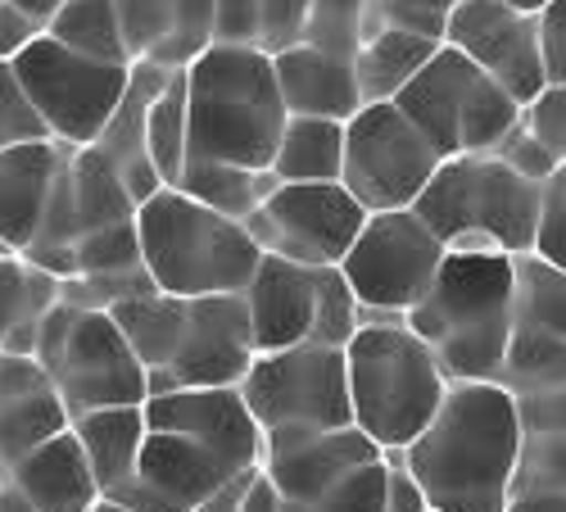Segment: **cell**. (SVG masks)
I'll use <instances>...</instances> for the list:
<instances>
[{
	"label": "cell",
	"instance_id": "obj_1",
	"mask_svg": "<svg viewBox=\"0 0 566 512\" xmlns=\"http://www.w3.org/2000/svg\"><path fill=\"white\" fill-rule=\"evenodd\" d=\"M516 445L522 422L499 382H449L436 417L403 445V462L431 512H503Z\"/></svg>",
	"mask_w": 566,
	"mask_h": 512
},
{
	"label": "cell",
	"instance_id": "obj_2",
	"mask_svg": "<svg viewBox=\"0 0 566 512\" xmlns=\"http://www.w3.org/2000/svg\"><path fill=\"white\" fill-rule=\"evenodd\" d=\"M449 382H494L512 341V254L449 250L408 313Z\"/></svg>",
	"mask_w": 566,
	"mask_h": 512
},
{
	"label": "cell",
	"instance_id": "obj_3",
	"mask_svg": "<svg viewBox=\"0 0 566 512\" xmlns=\"http://www.w3.org/2000/svg\"><path fill=\"white\" fill-rule=\"evenodd\" d=\"M186 114H191L186 159L268 168L276 136L286 127L272 55L254 45L213 41L205 55L186 64Z\"/></svg>",
	"mask_w": 566,
	"mask_h": 512
},
{
	"label": "cell",
	"instance_id": "obj_4",
	"mask_svg": "<svg viewBox=\"0 0 566 512\" xmlns=\"http://www.w3.org/2000/svg\"><path fill=\"white\" fill-rule=\"evenodd\" d=\"M544 181L507 168L499 155L440 159L421 186L412 213L427 222L444 250L462 254H531L539 231Z\"/></svg>",
	"mask_w": 566,
	"mask_h": 512
},
{
	"label": "cell",
	"instance_id": "obj_5",
	"mask_svg": "<svg viewBox=\"0 0 566 512\" xmlns=\"http://www.w3.org/2000/svg\"><path fill=\"white\" fill-rule=\"evenodd\" d=\"M136 237L155 286L181 300L245 291L263 259L241 218L213 213L177 186L136 205Z\"/></svg>",
	"mask_w": 566,
	"mask_h": 512
},
{
	"label": "cell",
	"instance_id": "obj_6",
	"mask_svg": "<svg viewBox=\"0 0 566 512\" xmlns=\"http://www.w3.org/2000/svg\"><path fill=\"white\" fill-rule=\"evenodd\" d=\"M354 427L381 449H403L436 417L449 377L403 317L363 322L345 345Z\"/></svg>",
	"mask_w": 566,
	"mask_h": 512
},
{
	"label": "cell",
	"instance_id": "obj_7",
	"mask_svg": "<svg viewBox=\"0 0 566 512\" xmlns=\"http://www.w3.org/2000/svg\"><path fill=\"white\" fill-rule=\"evenodd\" d=\"M395 105L427 132V142L440 150V159L490 155L507 136V127L522 118V105L444 41L395 96Z\"/></svg>",
	"mask_w": 566,
	"mask_h": 512
},
{
	"label": "cell",
	"instance_id": "obj_8",
	"mask_svg": "<svg viewBox=\"0 0 566 512\" xmlns=\"http://www.w3.org/2000/svg\"><path fill=\"white\" fill-rule=\"evenodd\" d=\"M10 64L28 91L45 136L64 142V146L96 142L127 86V64L86 60V55L69 51V45H60L51 32L28 41Z\"/></svg>",
	"mask_w": 566,
	"mask_h": 512
},
{
	"label": "cell",
	"instance_id": "obj_9",
	"mask_svg": "<svg viewBox=\"0 0 566 512\" xmlns=\"http://www.w3.org/2000/svg\"><path fill=\"white\" fill-rule=\"evenodd\" d=\"M241 395L263 436L308 431V427H349V382L345 349L336 345H286L254 354L241 377Z\"/></svg>",
	"mask_w": 566,
	"mask_h": 512
},
{
	"label": "cell",
	"instance_id": "obj_10",
	"mask_svg": "<svg viewBox=\"0 0 566 512\" xmlns=\"http://www.w3.org/2000/svg\"><path fill=\"white\" fill-rule=\"evenodd\" d=\"M440 168V150L395 101H367L354 118H345V191L367 209H412Z\"/></svg>",
	"mask_w": 566,
	"mask_h": 512
},
{
	"label": "cell",
	"instance_id": "obj_11",
	"mask_svg": "<svg viewBox=\"0 0 566 512\" xmlns=\"http://www.w3.org/2000/svg\"><path fill=\"white\" fill-rule=\"evenodd\" d=\"M127 218H136V200L123 186L118 168L96 146H64L51 196H45V209L36 222V237L28 241L19 259L55 272L64 282V276H73L77 237L109 227V222H127Z\"/></svg>",
	"mask_w": 566,
	"mask_h": 512
},
{
	"label": "cell",
	"instance_id": "obj_12",
	"mask_svg": "<svg viewBox=\"0 0 566 512\" xmlns=\"http://www.w3.org/2000/svg\"><path fill=\"white\" fill-rule=\"evenodd\" d=\"M444 254L440 237L412 209H381L358 227L340 272L363 309L408 313L436 282Z\"/></svg>",
	"mask_w": 566,
	"mask_h": 512
},
{
	"label": "cell",
	"instance_id": "obj_13",
	"mask_svg": "<svg viewBox=\"0 0 566 512\" xmlns=\"http://www.w3.org/2000/svg\"><path fill=\"white\" fill-rule=\"evenodd\" d=\"M367 222V209L345 191V181H276L272 196L245 218L263 254L291 263H340Z\"/></svg>",
	"mask_w": 566,
	"mask_h": 512
},
{
	"label": "cell",
	"instance_id": "obj_14",
	"mask_svg": "<svg viewBox=\"0 0 566 512\" xmlns=\"http://www.w3.org/2000/svg\"><path fill=\"white\" fill-rule=\"evenodd\" d=\"M444 45L490 73L516 105H531L548 86L544 28L535 10H516L507 0H458L444 19Z\"/></svg>",
	"mask_w": 566,
	"mask_h": 512
},
{
	"label": "cell",
	"instance_id": "obj_15",
	"mask_svg": "<svg viewBox=\"0 0 566 512\" xmlns=\"http://www.w3.org/2000/svg\"><path fill=\"white\" fill-rule=\"evenodd\" d=\"M254 332L241 291L196 295L186 300L181 341L164 372L150 377V395L186 390V386H241L245 367L254 363Z\"/></svg>",
	"mask_w": 566,
	"mask_h": 512
},
{
	"label": "cell",
	"instance_id": "obj_16",
	"mask_svg": "<svg viewBox=\"0 0 566 512\" xmlns=\"http://www.w3.org/2000/svg\"><path fill=\"white\" fill-rule=\"evenodd\" d=\"M51 382H55L69 417L91 412V408H118V404L150 399V372L140 367V358L132 354L118 322L105 309L77 313L73 336L51 372Z\"/></svg>",
	"mask_w": 566,
	"mask_h": 512
},
{
	"label": "cell",
	"instance_id": "obj_17",
	"mask_svg": "<svg viewBox=\"0 0 566 512\" xmlns=\"http://www.w3.org/2000/svg\"><path fill=\"white\" fill-rule=\"evenodd\" d=\"M231 477H235V468H227V462L218 453H209L205 445L186 440L177 431L146 427L132 477L109 499H118L136 512H191Z\"/></svg>",
	"mask_w": 566,
	"mask_h": 512
},
{
	"label": "cell",
	"instance_id": "obj_18",
	"mask_svg": "<svg viewBox=\"0 0 566 512\" xmlns=\"http://www.w3.org/2000/svg\"><path fill=\"white\" fill-rule=\"evenodd\" d=\"M146 427L177 431L186 440L218 453L227 468H259L263 462V431L241 395V386H186L159 390L146 399Z\"/></svg>",
	"mask_w": 566,
	"mask_h": 512
},
{
	"label": "cell",
	"instance_id": "obj_19",
	"mask_svg": "<svg viewBox=\"0 0 566 512\" xmlns=\"http://www.w3.org/2000/svg\"><path fill=\"white\" fill-rule=\"evenodd\" d=\"M381 458V445L349 427H308V431H272L263 436V462L268 481L286 503H313L340 477H349L363 462Z\"/></svg>",
	"mask_w": 566,
	"mask_h": 512
},
{
	"label": "cell",
	"instance_id": "obj_20",
	"mask_svg": "<svg viewBox=\"0 0 566 512\" xmlns=\"http://www.w3.org/2000/svg\"><path fill=\"white\" fill-rule=\"evenodd\" d=\"M336 268V263H326ZM326 268L313 263H291L263 254L245 295L250 309V332H254V349H286V345H304L317 332V313H322V286H326Z\"/></svg>",
	"mask_w": 566,
	"mask_h": 512
},
{
	"label": "cell",
	"instance_id": "obj_21",
	"mask_svg": "<svg viewBox=\"0 0 566 512\" xmlns=\"http://www.w3.org/2000/svg\"><path fill=\"white\" fill-rule=\"evenodd\" d=\"M172 69L155 64V60H132L127 64V86H123V101L114 105L109 123L101 127V136L91 146H96L123 177V186L132 191V200H150L159 191V173L150 168V155H146V109L150 101L159 96V86L168 82Z\"/></svg>",
	"mask_w": 566,
	"mask_h": 512
},
{
	"label": "cell",
	"instance_id": "obj_22",
	"mask_svg": "<svg viewBox=\"0 0 566 512\" xmlns=\"http://www.w3.org/2000/svg\"><path fill=\"white\" fill-rule=\"evenodd\" d=\"M272 73H276V91L286 114H308V118H354L363 109V91H358V73L354 60L317 51L308 41H295L286 51L272 55Z\"/></svg>",
	"mask_w": 566,
	"mask_h": 512
},
{
	"label": "cell",
	"instance_id": "obj_23",
	"mask_svg": "<svg viewBox=\"0 0 566 512\" xmlns=\"http://www.w3.org/2000/svg\"><path fill=\"white\" fill-rule=\"evenodd\" d=\"M64 142H23L0 150V254H23L51 196Z\"/></svg>",
	"mask_w": 566,
	"mask_h": 512
},
{
	"label": "cell",
	"instance_id": "obj_24",
	"mask_svg": "<svg viewBox=\"0 0 566 512\" xmlns=\"http://www.w3.org/2000/svg\"><path fill=\"white\" fill-rule=\"evenodd\" d=\"M6 477L19 485V494L36 512H86L101 499L96 472H91L73 427H64L60 436H51L32 453H23L19 462H10Z\"/></svg>",
	"mask_w": 566,
	"mask_h": 512
},
{
	"label": "cell",
	"instance_id": "obj_25",
	"mask_svg": "<svg viewBox=\"0 0 566 512\" xmlns=\"http://www.w3.org/2000/svg\"><path fill=\"white\" fill-rule=\"evenodd\" d=\"M69 427L91 462V472H96L101 494H114L132 477L140 440H146V404L91 408V412H77Z\"/></svg>",
	"mask_w": 566,
	"mask_h": 512
},
{
	"label": "cell",
	"instance_id": "obj_26",
	"mask_svg": "<svg viewBox=\"0 0 566 512\" xmlns=\"http://www.w3.org/2000/svg\"><path fill=\"white\" fill-rule=\"evenodd\" d=\"M436 51H440L436 36L403 32V28H376L371 36H363V45L354 51V73H358L363 105L367 101H395Z\"/></svg>",
	"mask_w": 566,
	"mask_h": 512
},
{
	"label": "cell",
	"instance_id": "obj_27",
	"mask_svg": "<svg viewBox=\"0 0 566 512\" xmlns=\"http://www.w3.org/2000/svg\"><path fill=\"white\" fill-rule=\"evenodd\" d=\"M340 164H345L340 118L286 114V127H281L272 164H268L276 181H340Z\"/></svg>",
	"mask_w": 566,
	"mask_h": 512
},
{
	"label": "cell",
	"instance_id": "obj_28",
	"mask_svg": "<svg viewBox=\"0 0 566 512\" xmlns=\"http://www.w3.org/2000/svg\"><path fill=\"white\" fill-rule=\"evenodd\" d=\"M177 191H186L191 200H200L213 213L227 218H250L276 186L272 168H241V164H218V159H186L181 177L172 181Z\"/></svg>",
	"mask_w": 566,
	"mask_h": 512
},
{
	"label": "cell",
	"instance_id": "obj_29",
	"mask_svg": "<svg viewBox=\"0 0 566 512\" xmlns=\"http://www.w3.org/2000/svg\"><path fill=\"white\" fill-rule=\"evenodd\" d=\"M308 0H218L213 41L254 45L263 55H276L300 41Z\"/></svg>",
	"mask_w": 566,
	"mask_h": 512
},
{
	"label": "cell",
	"instance_id": "obj_30",
	"mask_svg": "<svg viewBox=\"0 0 566 512\" xmlns=\"http://www.w3.org/2000/svg\"><path fill=\"white\" fill-rule=\"evenodd\" d=\"M109 317L118 322L123 341L132 345V354L140 358V367L164 372L177 341H181V322H186V300L168 295V291H150V295H132L123 304L109 309Z\"/></svg>",
	"mask_w": 566,
	"mask_h": 512
},
{
	"label": "cell",
	"instance_id": "obj_31",
	"mask_svg": "<svg viewBox=\"0 0 566 512\" xmlns=\"http://www.w3.org/2000/svg\"><path fill=\"white\" fill-rule=\"evenodd\" d=\"M512 327L566 336V272L544 254H512Z\"/></svg>",
	"mask_w": 566,
	"mask_h": 512
},
{
	"label": "cell",
	"instance_id": "obj_32",
	"mask_svg": "<svg viewBox=\"0 0 566 512\" xmlns=\"http://www.w3.org/2000/svg\"><path fill=\"white\" fill-rule=\"evenodd\" d=\"M191 150V114H186V69H172L146 109V155L164 186H172Z\"/></svg>",
	"mask_w": 566,
	"mask_h": 512
},
{
	"label": "cell",
	"instance_id": "obj_33",
	"mask_svg": "<svg viewBox=\"0 0 566 512\" xmlns=\"http://www.w3.org/2000/svg\"><path fill=\"white\" fill-rule=\"evenodd\" d=\"M45 32H51L60 45L86 55V60H105V64H132L127 45L118 32V10L114 0H64V6L45 19Z\"/></svg>",
	"mask_w": 566,
	"mask_h": 512
},
{
	"label": "cell",
	"instance_id": "obj_34",
	"mask_svg": "<svg viewBox=\"0 0 566 512\" xmlns=\"http://www.w3.org/2000/svg\"><path fill=\"white\" fill-rule=\"evenodd\" d=\"M73 422L64 399L55 386L19 395V399H0V472L19 462L23 453H32L36 445H45L51 436H60Z\"/></svg>",
	"mask_w": 566,
	"mask_h": 512
},
{
	"label": "cell",
	"instance_id": "obj_35",
	"mask_svg": "<svg viewBox=\"0 0 566 512\" xmlns=\"http://www.w3.org/2000/svg\"><path fill=\"white\" fill-rule=\"evenodd\" d=\"M494 382L507 395H531V390L566 386V336L512 327V341H507V354L499 363Z\"/></svg>",
	"mask_w": 566,
	"mask_h": 512
},
{
	"label": "cell",
	"instance_id": "obj_36",
	"mask_svg": "<svg viewBox=\"0 0 566 512\" xmlns=\"http://www.w3.org/2000/svg\"><path fill=\"white\" fill-rule=\"evenodd\" d=\"M371 10H376V0H308L300 41L317 45V51L354 60L363 36H371V28H376Z\"/></svg>",
	"mask_w": 566,
	"mask_h": 512
},
{
	"label": "cell",
	"instance_id": "obj_37",
	"mask_svg": "<svg viewBox=\"0 0 566 512\" xmlns=\"http://www.w3.org/2000/svg\"><path fill=\"white\" fill-rule=\"evenodd\" d=\"M548 490H566V436L522 431L507 499L512 494H548Z\"/></svg>",
	"mask_w": 566,
	"mask_h": 512
},
{
	"label": "cell",
	"instance_id": "obj_38",
	"mask_svg": "<svg viewBox=\"0 0 566 512\" xmlns=\"http://www.w3.org/2000/svg\"><path fill=\"white\" fill-rule=\"evenodd\" d=\"M140 237H136V218L127 222H109L77 237L73 245V276H109V272H127L140 268Z\"/></svg>",
	"mask_w": 566,
	"mask_h": 512
},
{
	"label": "cell",
	"instance_id": "obj_39",
	"mask_svg": "<svg viewBox=\"0 0 566 512\" xmlns=\"http://www.w3.org/2000/svg\"><path fill=\"white\" fill-rule=\"evenodd\" d=\"M281 512H386V453L354 468L349 477H340L326 494H317L313 503H286Z\"/></svg>",
	"mask_w": 566,
	"mask_h": 512
},
{
	"label": "cell",
	"instance_id": "obj_40",
	"mask_svg": "<svg viewBox=\"0 0 566 512\" xmlns=\"http://www.w3.org/2000/svg\"><path fill=\"white\" fill-rule=\"evenodd\" d=\"M213 28H218V0H172V32L150 60L164 69H186L213 45Z\"/></svg>",
	"mask_w": 566,
	"mask_h": 512
},
{
	"label": "cell",
	"instance_id": "obj_41",
	"mask_svg": "<svg viewBox=\"0 0 566 512\" xmlns=\"http://www.w3.org/2000/svg\"><path fill=\"white\" fill-rule=\"evenodd\" d=\"M127 60H150L172 32V0H114Z\"/></svg>",
	"mask_w": 566,
	"mask_h": 512
},
{
	"label": "cell",
	"instance_id": "obj_42",
	"mask_svg": "<svg viewBox=\"0 0 566 512\" xmlns=\"http://www.w3.org/2000/svg\"><path fill=\"white\" fill-rule=\"evenodd\" d=\"M45 127L28 101V91L14 73L10 60H0V150L6 146H23V142H41Z\"/></svg>",
	"mask_w": 566,
	"mask_h": 512
},
{
	"label": "cell",
	"instance_id": "obj_43",
	"mask_svg": "<svg viewBox=\"0 0 566 512\" xmlns=\"http://www.w3.org/2000/svg\"><path fill=\"white\" fill-rule=\"evenodd\" d=\"M522 123L544 142V150L566 164V82H548L531 105H522Z\"/></svg>",
	"mask_w": 566,
	"mask_h": 512
},
{
	"label": "cell",
	"instance_id": "obj_44",
	"mask_svg": "<svg viewBox=\"0 0 566 512\" xmlns=\"http://www.w3.org/2000/svg\"><path fill=\"white\" fill-rule=\"evenodd\" d=\"M535 254L557 263L566 272V164L544 181L539 200V231H535Z\"/></svg>",
	"mask_w": 566,
	"mask_h": 512
},
{
	"label": "cell",
	"instance_id": "obj_45",
	"mask_svg": "<svg viewBox=\"0 0 566 512\" xmlns=\"http://www.w3.org/2000/svg\"><path fill=\"white\" fill-rule=\"evenodd\" d=\"M490 155H499L507 168H516V173L531 177V181H548V177L557 173V159L544 150V142H539V136H535L522 118L507 127V136H503V142H499Z\"/></svg>",
	"mask_w": 566,
	"mask_h": 512
},
{
	"label": "cell",
	"instance_id": "obj_46",
	"mask_svg": "<svg viewBox=\"0 0 566 512\" xmlns=\"http://www.w3.org/2000/svg\"><path fill=\"white\" fill-rule=\"evenodd\" d=\"M512 408H516V422H522V431H553V436H566V386L512 395Z\"/></svg>",
	"mask_w": 566,
	"mask_h": 512
},
{
	"label": "cell",
	"instance_id": "obj_47",
	"mask_svg": "<svg viewBox=\"0 0 566 512\" xmlns=\"http://www.w3.org/2000/svg\"><path fill=\"white\" fill-rule=\"evenodd\" d=\"M381 453H386V512H431L427 494H421L417 477L403 462V449H381Z\"/></svg>",
	"mask_w": 566,
	"mask_h": 512
},
{
	"label": "cell",
	"instance_id": "obj_48",
	"mask_svg": "<svg viewBox=\"0 0 566 512\" xmlns=\"http://www.w3.org/2000/svg\"><path fill=\"white\" fill-rule=\"evenodd\" d=\"M23 272H28V263L19 254H0V341H6L23 317Z\"/></svg>",
	"mask_w": 566,
	"mask_h": 512
},
{
	"label": "cell",
	"instance_id": "obj_49",
	"mask_svg": "<svg viewBox=\"0 0 566 512\" xmlns=\"http://www.w3.org/2000/svg\"><path fill=\"white\" fill-rule=\"evenodd\" d=\"M45 32L41 19H32L28 10H19L14 0H0V60H14L28 41H36Z\"/></svg>",
	"mask_w": 566,
	"mask_h": 512
},
{
	"label": "cell",
	"instance_id": "obj_50",
	"mask_svg": "<svg viewBox=\"0 0 566 512\" xmlns=\"http://www.w3.org/2000/svg\"><path fill=\"white\" fill-rule=\"evenodd\" d=\"M241 512H281V494H276V485L268 481V472H263V468H254V472H250L245 494H241Z\"/></svg>",
	"mask_w": 566,
	"mask_h": 512
},
{
	"label": "cell",
	"instance_id": "obj_51",
	"mask_svg": "<svg viewBox=\"0 0 566 512\" xmlns=\"http://www.w3.org/2000/svg\"><path fill=\"white\" fill-rule=\"evenodd\" d=\"M250 472L254 468H245V472H235L227 485H218L200 508H191V512H241V494H245V481H250Z\"/></svg>",
	"mask_w": 566,
	"mask_h": 512
},
{
	"label": "cell",
	"instance_id": "obj_52",
	"mask_svg": "<svg viewBox=\"0 0 566 512\" xmlns=\"http://www.w3.org/2000/svg\"><path fill=\"white\" fill-rule=\"evenodd\" d=\"M503 512H566V490H548V494H512Z\"/></svg>",
	"mask_w": 566,
	"mask_h": 512
},
{
	"label": "cell",
	"instance_id": "obj_53",
	"mask_svg": "<svg viewBox=\"0 0 566 512\" xmlns=\"http://www.w3.org/2000/svg\"><path fill=\"white\" fill-rule=\"evenodd\" d=\"M539 28H544V41H566V0H548L539 10Z\"/></svg>",
	"mask_w": 566,
	"mask_h": 512
},
{
	"label": "cell",
	"instance_id": "obj_54",
	"mask_svg": "<svg viewBox=\"0 0 566 512\" xmlns=\"http://www.w3.org/2000/svg\"><path fill=\"white\" fill-rule=\"evenodd\" d=\"M544 77L566 82V41H544Z\"/></svg>",
	"mask_w": 566,
	"mask_h": 512
},
{
	"label": "cell",
	"instance_id": "obj_55",
	"mask_svg": "<svg viewBox=\"0 0 566 512\" xmlns=\"http://www.w3.org/2000/svg\"><path fill=\"white\" fill-rule=\"evenodd\" d=\"M0 512H36V508L19 494V485H14L6 472H0Z\"/></svg>",
	"mask_w": 566,
	"mask_h": 512
},
{
	"label": "cell",
	"instance_id": "obj_56",
	"mask_svg": "<svg viewBox=\"0 0 566 512\" xmlns=\"http://www.w3.org/2000/svg\"><path fill=\"white\" fill-rule=\"evenodd\" d=\"M399 6H412L421 14H436V19H449V10L458 6V0H399Z\"/></svg>",
	"mask_w": 566,
	"mask_h": 512
},
{
	"label": "cell",
	"instance_id": "obj_57",
	"mask_svg": "<svg viewBox=\"0 0 566 512\" xmlns=\"http://www.w3.org/2000/svg\"><path fill=\"white\" fill-rule=\"evenodd\" d=\"M14 6H19V10H28L32 19H41V23H45V19H51V14L64 6V0H14Z\"/></svg>",
	"mask_w": 566,
	"mask_h": 512
},
{
	"label": "cell",
	"instance_id": "obj_58",
	"mask_svg": "<svg viewBox=\"0 0 566 512\" xmlns=\"http://www.w3.org/2000/svg\"><path fill=\"white\" fill-rule=\"evenodd\" d=\"M86 512H136V508H127V503H118V499H109V494H101L96 503H91Z\"/></svg>",
	"mask_w": 566,
	"mask_h": 512
},
{
	"label": "cell",
	"instance_id": "obj_59",
	"mask_svg": "<svg viewBox=\"0 0 566 512\" xmlns=\"http://www.w3.org/2000/svg\"><path fill=\"white\" fill-rule=\"evenodd\" d=\"M507 6H516V10H535V14H539V10L548 6V0H507Z\"/></svg>",
	"mask_w": 566,
	"mask_h": 512
}]
</instances>
